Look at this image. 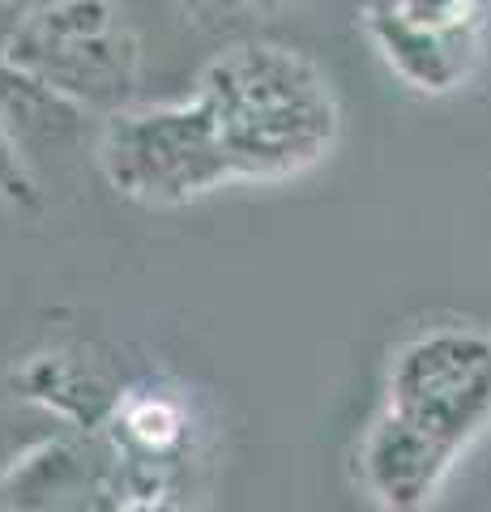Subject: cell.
Segmentation results:
<instances>
[{
	"label": "cell",
	"mask_w": 491,
	"mask_h": 512,
	"mask_svg": "<svg viewBox=\"0 0 491 512\" xmlns=\"http://www.w3.org/2000/svg\"><path fill=\"white\" fill-rule=\"evenodd\" d=\"M453 461L457 457L449 448L393 419L389 410L376 414V423L359 444V478L385 512H419L440 491Z\"/></svg>",
	"instance_id": "cell-6"
},
{
	"label": "cell",
	"mask_w": 491,
	"mask_h": 512,
	"mask_svg": "<svg viewBox=\"0 0 491 512\" xmlns=\"http://www.w3.org/2000/svg\"><path fill=\"white\" fill-rule=\"evenodd\" d=\"M385 410L427 440L462 448L491 427V333L479 325H432L389 359Z\"/></svg>",
	"instance_id": "cell-4"
},
{
	"label": "cell",
	"mask_w": 491,
	"mask_h": 512,
	"mask_svg": "<svg viewBox=\"0 0 491 512\" xmlns=\"http://www.w3.org/2000/svg\"><path fill=\"white\" fill-rule=\"evenodd\" d=\"M0 201L18 205V210H39L43 205L35 171H30V163L18 154L13 137L5 133V124H0Z\"/></svg>",
	"instance_id": "cell-8"
},
{
	"label": "cell",
	"mask_w": 491,
	"mask_h": 512,
	"mask_svg": "<svg viewBox=\"0 0 491 512\" xmlns=\"http://www.w3.org/2000/svg\"><path fill=\"white\" fill-rule=\"evenodd\" d=\"M214 5L235 9V13H252V9H269V5H274V0H214Z\"/></svg>",
	"instance_id": "cell-11"
},
{
	"label": "cell",
	"mask_w": 491,
	"mask_h": 512,
	"mask_svg": "<svg viewBox=\"0 0 491 512\" xmlns=\"http://www.w3.org/2000/svg\"><path fill=\"white\" fill-rule=\"evenodd\" d=\"M380 60L419 94L462 90L483 56V0H363Z\"/></svg>",
	"instance_id": "cell-5"
},
{
	"label": "cell",
	"mask_w": 491,
	"mask_h": 512,
	"mask_svg": "<svg viewBox=\"0 0 491 512\" xmlns=\"http://www.w3.org/2000/svg\"><path fill=\"white\" fill-rule=\"evenodd\" d=\"M201 107L210 111L235 180H287L325 163L342 133L329 73L299 47L244 39L201 69Z\"/></svg>",
	"instance_id": "cell-1"
},
{
	"label": "cell",
	"mask_w": 491,
	"mask_h": 512,
	"mask_svg": "<svg viewBox=\"0 0 491 512\" xmlns=\"http://www.w3.org/2000/svg\"><path fill=\"white\" fill-rule=\"evenodd\" d=\"M124 427H129L133 440H141L146 448H163L180 436V414L167 402H137L129 410V419H124Z\"/></svg>",
	"instance_id": "cell-9"
},
{
	"label": "cell",
	"mask_w": 491,
	"mask_h": 512,
	"mask_svg": "<svg viewBox=\"0 0 491 512\" xmlns=\"http://www.w3.org/2000/svg\"><path fill=\"white\" fill-rule=\"evenodd\" d=\"M0 124L26 163H35V154H60L86 137V107L0 60Z\"/></svg>",
	"instance_id": "cell-7"
},
{
	"label": "cell",
	"mask_w": 491,
	"mask_h": 512,
	"mask_svg": "<svg viewBox=\"0 0 491 512\" xmlns=\"http://www.w3.org/2000/svg\"><path fill=\"white\" fill-rule=\"evenodd\" d=\"M94 167L107 188L137 205H184L235 180L210 111L188 103L120 107L94 133Z\"/></svg>",
	"instance_id": "cell-2"
},
{
	"label": "cell",
	"mask_w": 491,
	"mask_h": 512,
	"mask_svg": "<svg viewBox=\"0 0 491 512\" xmlns=\"http://www.w3.org/2000/svg\"><path fill=\"white\" fill-rule=\"evenodd\" d=\"M43 5H52V0H0V47H5L13 30H18L30 13H39Z\"/></svg>",
	"instance_id": "cell-10"
},
{
	"label": "cell",
	"mask_w": 491,
	"mask_h": 512,
	"mask_svg": "<svg viewBox=\"0 0 491 512\" xmlns=\"http://www.w3.org/2000/svg\"><path fill=\"white\" fill-rule=\"evenodd\" d=\"M0 60L39 77L86 111L129 107L137 86V39L112 0H52L13 30Z\"/></svg>",
	"instance_id": "cell-3"
}]
</instances>
